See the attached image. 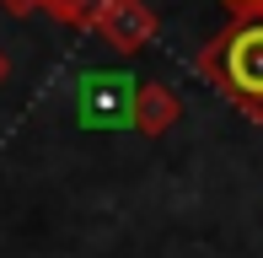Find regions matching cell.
Masks as SVG:
<instances>
[{"label":"cell","mask_w":263,"mask_h":258,"mask_svg":"<svg viewBox=\"0 0 263 258\" xmlns=\"http://www.w3.org/2000/svg\"><path fill=\"white\" fill-rule=\"evenodd\" d=\"M194 70L242 119L263 124V16H231V27L194 54Z\"/></svg>","instance_id":"6da1fadb"},{"label":"cell","mask_w":263,"mask_h":258,"mask_svg":"<svg viewBox=\"0 0 263 258\" xmlns=\"http://www.w3.org/2000/svg\"><path fill=\"white\" fill-rule=\"evenodd\" d=\"M135 91L140 81L135 76H118V70H91V76H81L76 86V113L86 129H118L135 119Z\"/></svg>","instance_id":"7a4b0ae2"},{"label":"cell","mask_w":263,"mask_h":258,"mask_svg":"<svg viewBox=\"0 0 263 258\" xmlns=\"http://www.w3.org/2000/svg\"><path fill=\"white\" fill-rule=\"evenodd\" d=\"M91 32H97L102 43H113L118 54H140V49H151V43H156L161 22H156V11H151L145 0H107Z\"/></svg>","instance_id":"3957f363"},{"label":"cell","mask_w":263,"mask_h":258,"mask_svg":"<svg viewBox=\"0 0 263 258\" xmlns=\"http://www.w3.org/2000/svg\"><path fill=\"white\" fill-rule=\"evenodd\" d=\"M177 119H183V97H177L166 81H140V91H135V119H129V129H140L145 140H161L166 129H177Z\"/></svg>","instance_id":"277c9868"},{"label":"cell","mask_w":263,"mask_h":258,"mask_svg":"<svg viewBox=\"0 0 263 258\" xmlns=\"http://www.w3.org/2000/svg\"><path fill=\"white\" fill-rule=\"evenodd\" d=\"M102 6H107V0H43V11H49L59 27H76V32H91V27H97Z\"/></svg>","instance_id":"5b68a950"},{"label":"cell","mask_w":263,"mask_h":258,"mask_svg":"<svg viewBox=\"0 0 263 258\" xmlns=\"http://www.w3.org/2000/svg\"><path fill=\"white\" fill-rule=\"evenodd\" d=\"M231 16H263V0H220Z\"/></svg>","instance_id":"8992f818"},{"label":"cell","mask_w":263,"mask_h":258,"mask_svg":"<svg viewBox=\"0 0 263 258\" xmlns=\"http://www.w3.org/2000/svg\"><path fill=\"white\" fill-rule=\"evenodd\" d=\"M0 11H11V16H32V11H43V0H0Z\"/></svg>","instance_id":"52a82bcc"},{"label":"cell","mask_w":263,"mask_h":258,"mask_svg":"<svg viewBox=\"0 0 263 258\" xmlns=\"http://www.w3.org/2000/svg\"><path fill=\"white\" fill-rule=\"evenodd\" d=\"M6 76H11V60H6V54H0V86H6Z\"/></svg>","instance_id":"ba28073f"}]
</instances>
